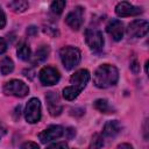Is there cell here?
<instances>
[{
  "label": "cell",
  "instance_id": "obj_1",
  "mask_svg": "<svg viewBox=\"0 0 149 149\" xmlns=\"http://www.w3.org/2000/svg\"><path fill=\"white\" fill-rule=\"evenodd\" d=\"M119 79V71L111 64L100 65L93 73V83L99 88H107L114 86Z\"/></svg>",
  "mask_w": 149,
  "mask_h": 149
},
{
  "label": "cell",
  "instance_id": "obj_2",
  "mask_svg": "<svg viewBox=\"0 0 149 149\" xmlns=\"http://www.w3.org/2000/svg\"><path fill=\"white\" fill-rule=\"evenodd\" d=\"M90 80V72L86 69H81L76 71L71 78H70V84L63 90V97L66 100H73L76 99L79 93L85 88L86 84Z\"/></svg>",
  "mask_w": 149,
  "mask_h": 149
},
{
  "label": "cell",
  "instance_id": "obj_3",
  "mask_svg": "<svg viewBox=\"0 0 149 149\" xmlns=\"http://www.w3.org/2000/svg\"><path fill=\"white\" fill-rule=\"evenodd\" d=\"M59 57L66 70L74 69L80 62V51L74 47H64L59 50Z\"/></svg>",
  "mask_w": 149,
  "mask_h": 149
},
{
  "label": "cell",
  "instance_id": "obj_4",
  "mask_svg": "<svg viewBox=\"0 0 149 149\" xmlns=\"http://www.w3.org/2000/svg\"><path fill=\"white\" fill-rule=\"evenodd\" d=\"M85 41L93 52H100L105 43L101 31L95 28H87L85 30Z\"/></svg>",
  "mask_w": 149,
  "mask_h": 149
},
{
  "label": "cell",
  "instance_id": "obj_5",
  "mask_svg": "<svg viewBox=\"0 0 149 149\" xmlns=\"http://www.w3.org/2000/svg\"><path fill=\"white\" fill-rule=\"evenodd\" d=\"M3 93L7 95H14L17 98H23L29 93L28 85L19 79H13L3 85Z\"/></svg>",
  "mask_w": 149,
  "mask_h": 149
},
{
  "label": "cell",
  "instance_id": "obj_6",
  "mask_svg": "<svg viewBox=\"0 0 149 149\" xmlns=\"http://www.w3.org/2000/svg\"><path fill=\"white\" fill-rule=\"evenodd\" d=\"M41 102L37 98H31L24 108V118L29 123H36L41 120Z\"/></svg>",
  "mask_w": 149,
  "mask_h": 149
},
{
  "label": "cell",
  "instance_id": "obj_7",
  "mask_svg": "<svg viewBox=\"0 0 149 149\" xmlns=\"http://www.w3.org/2000/svg\"><path fill=\"white\" fill-rule=\"evenodd\" d=\"M149 29V23L146 20H134L128 24L127 34L129 37H143L147 35Z\"/></svg>",
  "mask_w": 149,
  "mask_h": 149
},
{
  "label": "cell",
  "instance_id": "obj_8",
  "mask_svg": "<svg viewBox=\"0 0 149 149\" xmlns=\"http://www.w3.org/2000/svg\"><path fill=\"white\" fill-rule=\"evenodd\" d=\"M84 21V8L80 6L74 7L65 17V22L66 24L73 29V30H78Z\"/></svg>",
  "mask_w": 149,
  "mask_h": 149
},
{
  "label": "cell",
  "instance_id": "obj_9",
  "mask_svg": "<svg viewBox=\"0 0 149 149\" xmlns=\"http://www.w3.org/2000/svg\"><path fill=\"white\" fill-rule=\"evenodd\" d=\"M38 78L43 85L50 86V85H55L56 83H58L61 74L57 69L52 66H44L43 69H41L38 73Z\"/></svg>",
  "mask_w": 149,
  "mask_h": 149
},
{
  "label": "cell",
  "instance_id": "obj_10",
  "mask_svg": "<svg viewBox=\"0 0 149 149\" xmlns=\"http://www.w3.org/2000/svg\"><path fill=\"white\" fill-rule=\"evenodd\" d=\"M64 134V128L59 125H52L45 128L43 132L38 134V139L42 143H47L50 141H54L56 139H59Z\"/></svg>",
  "mask_w": 149,
  "mask_h": 149
},
{
  "label": "cell",
  "instance_id": "obj_11",
  "mask_svg": "<svg viewBox=\"0 0 149 149\" xmlns=\"http://www.w3.org/2000/svg\"><path fill=\"white\" fill-rule=\"evenodd\" d=\"M143 10L141 7H136L127 1H121L115 6V13L120 17H126V16H135L141 14Z\"/></svg>",
  "mask_w": 149,
  "mask_h": 149
},
{
  "label": "cell",
  "instance_id": "obj_12",
  "mask_svg": "<svg viewBox=\"0 0 149 149\" xmlns=\"http://www.w3.org/2000/svg\"><path fill=\"white\" fill-rule=\"evenodd\" d=\"M45 101H47V106H48V111L50 113V115L52 116H58L62 111H63V107H62V104H61V100H59V97L57 93L50 91L45 94Z\"/></svg>",
  "mask_w": 149,
  "mask_h": 149
},
{
  "label": "cell",
  "instance_id": "obj_13",
  "mask_svg": "<svg viewBox=\"0 0 149 149\" xmlns=\"http://www.w3.org/2000/svg\"><path fill=\"white\" fill-rule=\"evenodd\" d=\"M106 31L112 36V38H113L114 41H120V40H122V37H123V31H125L123 24H122V22H121L120 20L113 19V20H111V21L107 23V26H106Z\"/></svg>",
  "mask_w": 149,
  "mask_h": 149
},
{
  "label": "cell",
  "instance_id": "obj_14",
  "mask_svg": "<svg viewBox=\"0 0 149 149\" xmlns=\"http://www.w3.org/2000/svg\"><path fill=\"white\" fill-rule=\"evenodd\" d=\"M121 130V125L118 120H109L105 123L102 128V134L106 137H114L116 136Z\"/></svg>",
  "mask_w": 149,
  "mask_h": 149
},
{
  "label": "cell",
  "instance_id": "obj_15",
  "mask_svg": "<svg viewBox=\"0 0 149 149\" xmlns=\"http://www.w3.org/2000/svg\"><path fill=\"white\" fill-rule=\"evenodd\" d=\"M49 51H50V49H49V47H48V45H42V47H40V48L36 50L35 55H34L33 63H34V64H36V63L38 64V63L44 62V61L48 58Z\"/></svg>",
  "mask_w": 149,
  "mask_h": 149
},
{
  "label": "cell",
  "instance_id": "obj_16",
  "mask_svg": "<svg viewBox=\"0 0 149 149\" xmlns=\"http://www.w3.org/2000/svg\"><path fill=\"white\" fill-rule=\"evenodd\" d=\"M94 108L101 113H114V108L109 105L106 99H97L94 101Z\"/></svg>",
  "mask_w": 149,
  "mask_h": 149
},
{
  "label": "cell",
  "instance_id": "obj_17",
  "mask_svg": "<svg viewBox=\"0 0 149 149\" xmlns=\"http://www.w3.org/2000/svg\"><path fill=\"white\" fill-rule=\"evenodd\" d=\"M13 70H14V63H13V61L9 57H3L0 61V72L3 76H7Z\"/></svg>",
  "mask_w": 149,
  "mask_h": 149
},
{
  "label": "cell",
  "instance_id": "obj_18",
  "mask_svg": "<svg viewBox=\"0 0 149 149\" xmlns=\"http://www.w3.org/2000/svg\"><path fill=\"white\" fill-rule=\"evenodd\" d=\"M16 54H17V57L20 59H22V61H29L30 59V56H31V50H30V48H29L28 44L21 43L17 47Z\"/></svg>",
  "mask_w": 149,
  "mask_h": 149
},
{
  "label": "cell",
  "instance_id": "obj_19",
  "mask_svg": "<svg viewBox=\"0 0 149 149\" xmlns=\"http://www.w3.org/2000/svg\"><path fill=\"white\" fill-rule=\"evenodd\" d=\"M8 7L12 8L14 12H24L26 9H28L29 3L24 0H15L8 2Z\"/></svg>",
  "mask_w": 149,
  "mask_h": 149
},
{
  "label": "cell",
  "instance_id": "obj_20",
  "mask_svg": "<svg viewBox=\"0 0 149 149\" xmlns=\"http://www.w3.org/2000/svg\"><path fill=\"white\" fill-rule=\"evenodd\" d=\"M104 147V137L102 135L100 134H94L92 136V140L90 142V146H88V149H102Z\"/></svg>",
  "mask_w": 149,
  "mask_h": 149
},
{
  "label": "cell",
  "instance_id": "obj_21",
  "mask_svg": "<svg viewBox=\"0 0 149 149\" xmlns=\"http://www.w3.org/2000/svg\"><path fill=\"white\" fill-rule=\"evenodd\" d=\"M64 7H65V1H63V0L54 1V2L51 3V6H50L52 13H55V14H61V13L63 12Z\"/></svg>",
  "mask_w": 149,
  "mask_h": 149
},
{
  "label": "cell",
  "instance_id": "obj_22",
  "mask_svg": "<svg viewBox=\"0 0 149 149\" xmlns=\"http://www.w3.org/2000/svg\"><path fill=\"white\" fill-rule=\"evenodd\" d=\"M47 149H68V146L65 142H57V143H52Z\"/></svg>",
  "mask_w": 149,
  "mask_h": 149
},
{
  "label": "cell",
  "instance_id": "obj_23",
  "mask_svg": "<svg viewBox=\"0 0 149 149\" xmlns=\"http://www.w3.org/2000/svg\"><path fill=\"white\" fill-rule=\"evenodd\" d=\"M20 149H40V147L35 142H26L21 146Z\"/></svg>",
  "mask_w": 149,
  "mask_h": 149
},
{
  "label": "cell",
  "instance_id": "obj_24",
  "mask_svg": "<svg viewBox=\"0 0 149 149\" xmlns=\"http://www.w3.org/2000/svg\"><path fill=\"white\" fill-rule=\"evenodd\" d=\"M130 70H132L134 73H137V72H139L140 65H139V63H137L136 59H133V61H132V63H130Z\"/></svg>",
  "mask_w": 149,
  "mask_h": 149
},
{
  "label": "cell",
  "instance_id": "obj_25",
  "mask_svg": "<svg viewBox=\"0 0 149 149\" xmlns=\"http://www.w3.org/2000/svg\"><path fill=\"white\" fill-rule=\"evenodd\" d=\"M5 26H6V15L3 10L0 8V29H2Z\"/></svg>",
  "mask_w": 149,
  "mask_h": 149
},
{
  "label": "cell",
  "instance_id": "obj_26",
  "mask_svg": "<svg viewBox=\"0 0 149 149\" xmlns=\"http://www.w3.org/2000/svg\"><path fill=\"white\" fill-rule=\"evenodd\" d=\"M6 49H7V44H6L5 40L0 37V55L3 54V52L6 51Z\"/></svg>",
  "mask_w": 149,
  "mask_h": 149
},
{
  "label": "cell",
  "instance_id": "obj_27",
  "mask_svg": "<svg viewBox=\"0 0 149 149\" xmlns=\"http://www.w3.org/2000/svg\"><path fill=\"white\" fill-rule=\"evenodd\" d=\"M27 34H28V35H35V34H37V28L34 27V26L29 27V28L27 29Z\"/></svg>",
  "mask_w": 149,
  "mask_h": 149
},
{
  "label": "cell",
  "instance_id": "obj_28",
  "mask_svg": "<svg viewBox=\"0 0 149 149\" xmlns=\"http://www.w3.org/2000/svg\"><path fill=\"white\" fill-rule=\"evenodd\" d=\"M6 132H7V130H6V127L0 122V140L3 137V135L6 134Z\"/></svg>",
  "mask_w": 149,
  "mask_h": 149
},
{
  "label": "cell",
  "instance_id": "obj_29",
  "mask_svg": "<svg viewBox=\"0 0 149 149\" xmlns=\"http://www.w3.org/2000/svg\"><path fill=\"white\" fill-rule=\"evenodd\" d=\"M116 149H133V147H132L130 144H128V143H122V144H120Z\"/></svg>",
  "mask_w": 149,
  "mask_h": 149
}]
</instances>
